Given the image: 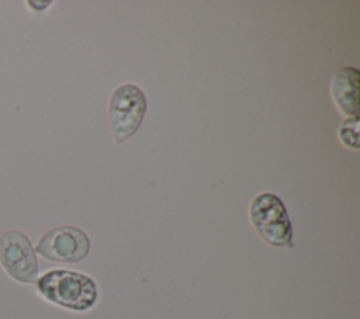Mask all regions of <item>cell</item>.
<instances>
[{"label": "cell", "mask_w": 360, "mask_h": 319, "mask_svg": "<svg viewBox=\"0 0 360 319\" xmlns=\"http://www.w3.org/2000/svg\"><path fill=\"white\" fill-rule=\"evenodd\" d=\"M34 287L45 302L70 312H87L98 299L96 281L84 273L69 268L44 271Z\"/></svg>", "instance_id": "6da1fadb"}, {"label": "cell", "mask_w": 360, "mask_h": 319, "mask_svg": "<svg viewBox=\"0 0 360 319\" xmlns=\"http://www.w3.org/2000/svg\"><path fill=\"white\" fill-rule=\"evenodd\" d=\"M250 223L257 236L273 247L292 249V226L283 201L270 193L256 195L249 207Z\"/></svg>", "instance_id": "7a4b0ae2"}, {"label": "cell", "mask_w": 360, "mask_h": 319, "mask_svg": "<svg viewBox=\"0 0 360 319\" xmlns=\"http://www.w3.org/2000/svg\"><path fill=\"white\" fill-rule=\"evenodd\" d=\"M0 267L10 280L21 285H31L38 278V256L22 230L8 229L0 235Z\"/></svg>", "instance_id": "3957f363"}, {"label": "cell", "mask_w": 360, "mask_h": 319, "mask_svg": "<svg viewBox=\"0 0 360 319\" xmlns=\"http://www.w3.org/2000/svg\"><path fill=\"white\" fill-rule=\"evenodd\" d=\"M146 97L135 84L118 86L108 101V124L117 143L132 136L146 112Z\"/></svg>", "instance_id": "277c9868"}, {"label": "cell", "mask_w": 360, "mask_h": 319, "mask_svg": "<svg viewBox=\"0 0 360 319\" xmlns=\"http://www.w3.org/2000/svg\"><path fill=\"white\" fill-rule=\"evenodd\" d=\"M90 237L73 225H60L45 230L34 245L37 256L53 263H79L90 253Z\"/></svg>", "instance_id": "5b68a950"}, {"label": "cell", "mask_w": 360, "mask_h": 319, "mask_svg": "<svg viewBox=\"0 0 360 319\" xmlns=\"http://www.w3.org/2000/svg\"><path fill=\"white\" fill-rule=\"evenodd\" d=\"M359 70L342 67L332 74L330 91L335 104L349 117L359 112Z\"/></svg>", "instance_id": "8992f818"}, {"label": "cell", "mask_w": 360, "mask_h": 319, "mask_svg": "<svg viewBox=\"0 0 360 319\" xmlns=\"http://www.w3.org/2000/svg\"><path fill=\"white\" fill-rule=\"evenodd\" d=\"M339 138L342 143L352 149H359V115L347 117L340 128H339Z\"/></svg>", "instance_id": "52a82bcc"}, {"label": "cell", "mask_w": 360, "mask_h": 319, "mask_svg": "<svg viewBox=\"0 0 360 319\" xmlns=\"http://www.w3.org/2000/svg\"><path fill=\"white\" fill-rule=\"evenodd\" d=\"M25 4H27L31 10L41 11V10L48 8V7L52 4V1H32V0H30V1H25Z\"/></svg>", "instance_id": "ba28073f"}]
</instances>
